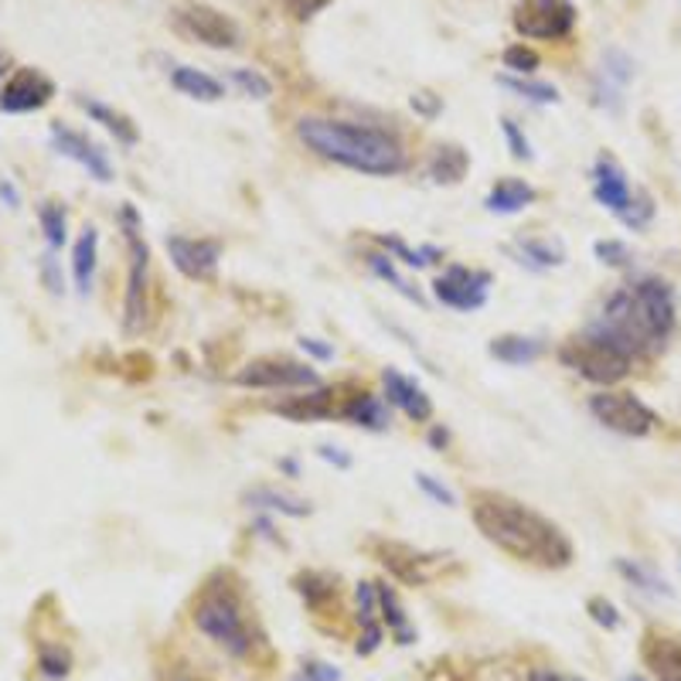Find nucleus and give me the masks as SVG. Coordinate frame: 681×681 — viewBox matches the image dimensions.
Here are the masks:
<instances>
[{
  "instance_id": "f3484780",
  "label": "nucleus",
  "mask_w": 681,
  "mask_h": 681,
  "mask_svg": "<svg viewBox=\"0 0 681 681\" xmlns=\"http://www.w3.org/2000/svg\"><path fill=\"white\" fill-rule=\"evenodd\" d=\"M382 385H385V399L403 409L413 422H426L433 419V403L430 395L422 392V385H416L413 379H406L399 368H385L382 372Z\"/></svg>"
},
{
  "instance_id": "39448f33",
  "label": "nucleus",
  "mask_w": 681,
  "mask_h": 681,
  "mask_svg": "<svg viewBox=\"0 0 681 681\" xmlns=\"http://www.w3.org/2000/svg\"><path fill=\"white\" fill-rule=\"evenodd\" d=\"M194 628L236 658H249L255 647L242 604L236 600L232 589H218V586L205 589L202 600L194 604Z\"/></svg>"
},
{
  "instance_id": "a19ab883",
  "label": "nucleus",
  "mask_w": 681,
  "mask_h": 681,
  "mask_svg": "<svg viewBox=\"0 0 681 681\" xmlns=\"http://www.w3.org/2000/svg\"><path fill=\"white\" fill-rule=\"evenodd\" d=\"M593 252H596V260L607 263V266H628L631 263V249H628V242H620V239H600L593 246Z\"/></svg>"
},
{
  "instance_id": "37998d69",
  "label": "nucleus",
  "mask_w": 681,
  "mask_h": 681,
  "mask_svg": "<svg viewBox=\"0 0 681 681\" xmlns=\"http://www.w3.org/2000/svg\"><path fill=\"white\" fill-rule=\"evenodd\" d=\"M586 610H589V617L600 623L604 631H617L620 628V613H617V607L610 604V600H604V596H593V600L586 604Z\"/></svg>"
},
{
  "instance_id": "13d9d810",
  "label": "nucleus",
  "mask_w": 681,
  "mask_h": 681,
  "mask_svg": "<svg viewBox=\"0 0 681 681\" xmlns=\"http://www.w3.org/2000/svg\"><path fill=\"white\" fill-rule=\"evenodd\" d=\"M628 681H644V678H641V674H634V678H628Z\"/></svg>"
},
{
  "instance_id": "3c124183",
  "label": "nucleus",
  "mask_w": 681,
  "mask_h": 681,
  "mask_svg": "<svg viewBox=\"0 0 681 681\" xmlns=\"http://www.w3.org/2000/svg\"><path fill=\"white\" fill-rule=\"evenodd\" d=\"M300 348H303L307 355L321 358V361H331V358H334V348L324 345V340H318V337H300Z\"/></svg>"
},
{
  "instance_id": "aec40b11",
  "label": "nucleus",
  "mask_w": 681,
  "mask_h": 681,
  "mask_svg": "<svg viewBox=\"0 0 681 681\" xmlns=\"http://www.w3.org/2000/svg\"><path fill=\"white\" fill-rule=\"evenodd\" d=\"M358 596V623H361V641L355 644V650L361 658L375 655L379 644H382V623H379V593H375V583H358L355 589Z\"/></svg>"
},
{
  "instance_id": "f257e3e1",
  "label": "nucleus",
  "mask_w": 681,
  "mask_h": 681,
  "mask_svg": "<svg viewBox=\"0 0 681 681\" xmlns=\"http://www.w3.org/2000/svg\"><path fill=\"white\" fill-rule=\"evenodd\" d=\"M470 515L477 531L511 559L538 565V570H565L573 562V542L565 531L515 498L477 491L470 498Z\"/></svg>"
},
{
  "instance_id": "72a5a7b5",
  "label": "nucleus",
  "mask_w": 681,
  "mask_h": 681,
  "mask_svg": "<svg viewBox=\"0 0 681 681\" xmlns=\"http://www.w3.org/2000/svg\"><path fill=\"white\" fill-rule=\"evenodd\" d=\"M368 266H372V273H375L379 279H385V283H389V287H392L395 294H403V297H406V300H413L416 307H426V297H422L416 287H409V283H406L399 273H395V266H392V260H389V255H382V252L368 255Z\"/></svg>"
},
{
  "instance_id": "4c0bfd02",
  "label": "nucleus",
  "mask_w": 681,
  "mask_h": 681,
  "mask_svg": "<svg viewBox=\"0 0 681 681\" xmlns=\"http://www.w3.org/2000/svg\"><path fill=\"white\" fill-rule=\"evenodd\" d=\"M229 79L252 99H270L273 96V82L263 72H255V69H232Z\"/></svg>"
},
{
  "instance_id": "423d86ee",
  "label": "nucleus",
  "mask_w": 681,
  "mask_h": 681,
  "mask_svg": "<svg viewBox=\"0 0 681 681\" xmlns=\"http://www.w3.org/2000/svg\"><path fill=\"white\" fill-rule=\"evenodd\" d=\"M120 225H123V239L130 249V276H127V300H123V331L140 334L147 327L151 314V290H147V270H151V249L140 236V215L133 205L120 208Z\"/></svg>"
},
{
  "instance_id": "f03ea898",
  "label": "nucleus",
  "mask_w": 681,
  "mask_h": 681,
  "mask_svg": "<svg viewBox=\"0 0 681 681\" xmlns=\"http://www.w3.org/2000/svg\"><path fill=\"white\" fill-rule=\"evenodd\" d=\"M593 327L617 337L637 358L658 355L674 331V290L661 276H641L604 303V314Z\"/></svg>"
},
{
  "instance_id": "9b49d317",
  "label": "nucleus",
  "mask_w": 681,
  "mask_h": 681,
  "mask_svg": "<svg viewBox=\"0 0 681 681\" xmlns=\"http://www.w3.org/2000/svg\"><path fill=\"white\" fill-rule=\"evenodd\" d=\"M488 287H491V273L485 270H467V266H450L443 276H437L433 294L443 307L453 310H480L488 303Z\"/></svg>"
},
{
  "instance_id": "603ef678",
  "label": "nucleus",
  "mask_w": 681,
  "mask_h": 681,
  "mask_svg": "<svg viewBox=\"0 0 681 681\" xmlns=\"http://www.w3.org/2000/svg\"><path fill=\"white\" fill-rule=\"evenodd\" d=\"M450 443V433L443 430V426H433V430H430V446L433 450H443Z\"/></svg>"
},
{
  "instance_id": "c9c22d12",
  "label": "nucleus",
  "mask_w": 681,
  "mask_h": 681,
  "mask_svg": "<svg viewBox=\"0 0 681 681\" xmlns=\"http://www.w3.org/2000/svg\"><path fill=\"white\" fill-rule=\"evenodd\" d=\"M379 242L395 255V260H403L406 266H416V270H422V266H430L437 255H440V249H433V246H426V249H409L399 236H379Z\"/></svg>"
},
{
  "instance_id": "864d4df0",
  "label": "nucleus",
  "mask_w": 681,
  "mask_h": 681,
  "mask_svg": "<svg viewBox=\"0 0 681 681\" xmlns=\"http://www.w3.org/2000/svg\"><path fill=\"white\" fill-rule=\"evenodd\" d=\"M0 198H4L11 208H17V188L11 181H0Z\"/></svg>"
},
{
  "instance_id": "e433bc0d",
  "label": "nucleus",
  "mask_w": 681,
  "mask_h": 681,
  "mask_svg": "<svg viewBox=\"0 0 681 681\" xmlns=\"http://www.w3.org/2000/svg\"><path fill=\"white\" fill-rule=\"evenodd\" d=\"M38 668H41L45 678H65L69 668H72V655H69L65 647H59V644H41V650H38Z\"/></svg>"
},
{
  "instance_id": "5701e85b",
  "label": "nucleus",
  "mask_w": 681,
  "mask_h": 681,
  "mask_svg": "<svg viewBox=\"0 0 681 681\" xmlns=\"http://www.w3.org/2000/svg\"><path fill=\"white\" fill-rule=\"evenodd\" d=\"M531 202H535V188L525 184V181H518V178H504V181H498V184L488 191V198H485L488 212H494V215H518V212H525Z\"/></svg>"
},
{
  "instance_id": "bb28decb",
  "label": "nucleus",
  "mask_w": 681,
  "mask_h": 681,
  "mask_svg": "<svg viewBox=\"0 0 681 681\" xmlns=\"http://www.w3.org/2000/svg\"><path fill=\"white\" fill-rule=\"evenodd\" d=\"M249 507H266V511H279V515L287 518H307L310 515V504L303 498H294V494H283L276 488H255V491H246L242 498Z\"/></svg>"
},
{
  "instance_id": "412c9836",
  "label": "nucleus",
  "mask_w": 681,
  "mask_h": 681,
  "mask_svg": "<svg viewBox=\"0 0 681 681\" xmlns=\"http://www.w3.org/2000/svg\"><path fill=\"white\" fill-rule=\"evenodd\" d=\"M96 260H99V232L93 229V225H85L82 236L72 246V276H75V290L82 297H89V290H93Z\"/></svg>"
},
{
  "instance_id": "bf43d9fd",
  "label": "nucleus",
  "mask_w": 681,
  "mask_h": 681,
  "mask_svg": "<svg viewBox=\"0 0 681 681\" xmlns=\"http://www.w3.org/2000/svg\"><path fill=\"white\" fill-rule=\"evenodd\" d=\"M297 681H303V678H297Z\"/></svg>"
},
{
  "instance_id": "cd10ccee",
  "label": "nucleus",
  "mask_w": 681,
  "mask_h": 681,
  "mask_svg": "<svg viewBox=\"0 0 681 681\" xmlns=\"http://www.w3.org/2000/svg\"><path fill=\"white\" fill-rule=\"evenodd\" d=\"M375 593H379L382 623L395 634V641H399V644H413L416 634H413V628H409V617H406V610H403V604H399V596H395V589H392L389 583H379Z\"/></svg>"
},
{
  "instance_id": "9d476101",
  "label": "nucleus",
  "mask_w": 681,
  "mask_h": 681,
  "mask_svg": "<svg viewBox=\"0 0 681 681\" xmlns=\"http://www.w3.org/2000/svg\"><path fill=\"white\" fill-rule=\"evenodd\" d=\"M246 389H318V372L290 358H255L236 375Z\"/></svg>"
},
{
  "instance_id": "c03bdc74",
  "label": "nucleus",
  "mask_w": 681,
  "mask_h": 681,
  "mask_svg": "<svg viewBox=\"0 0 681 681\" xmlns=\"http://www.w3.org/2000/svg\"><path fill=\"white\" fill-rule=\"evenodd\" d=\"M409 106L419 112L422 120H437V117H440V109H443V99H440L437 93H430V89H416V93L409 96Z\"/></svg>"
},
{
  "instance_id": "8fccbe9b",
  "label": "nucleus",
  "mask_w": 681,
  "mask_h": 681,
  "mask_svg": "<svg viewBox=\"0 0 681 681\" xmlns=\"http://www.w3.org/2000/svg\"><path fill=\"white\" fill-rule=\"evenodd\" d=\"M318 457L327 461V464H334V467H340V470L351 467V457H348L345 450H337V446H318Z\"/></svg>"
},
{
  "instance_id": "1a4fd4ad",
  "label": "nucleus",
  "mask_w": 681,
  "mask_h": 681,
  "mask_svg": "<svg viewBox=\"0 0 681 681\" xmlns=\"http://www.w3.org/2000/svg\"><path fill=\"white\" fill-rule=\"evenodd\" d=\"M511 24H515V32L525 38L555 41L576 27V8L570 0H518Z\"/></svg>"
},
{
  "instance_id": "393cba45",
  "label": "nucleus",
  "mask_w": 681,
  "mask_h": 681,
  "mask_svg": "<svg viewBox=\"0 0 681 681\" xmlns=\"http://www.w3.org/2000/svg\"><path fill=\"white\" fill-rule=\"evenodd\" d=\"M170 85H175L178 93L191 96V99H202V103H218L225 96V85L202 72V69H191V65H178L175 72H170Z\"/></svg>"
},
{
  "instance_id": "7c9ffc66",
  "label": "nucleus",
  "mask_w": 681,
  "mask_h": 681,
  "mask_svg": "<svg viewBox=\"0 0 681 681\" xmlns=\"http://www.w3.org/2000/svg\"><path fill=\"white\" fill-rule=\"evenodd\" d=\"M617 573L628 580L631 586H637V589H644V593H650V596H674V589L650 570V565H644V562H634V559H617Z\"/></svg>"
},
{
  "instance_id": "dca6fc26",
  "label": "nucleus",
  "mask_w": 681,
  "mask_h": 681,
  "mask_svg": "<svg viewBox=\"0 0 681 681\" xmlns=\"http://www.w3.org/2000/svg\"><path fill=\"white\" fill-rule=\"evenodd\" d=\"M593 194H596V202L610 208L613 215H623V208L631 205L634 191L628 184V175H623V167L610 154H600L593 164Z\"/></svg>"
},
{
  "instance_id": "4468645a",
  "label": "nucleus",
  "mask_w": 681,
  "mask_h": 681,
  "mask_svg": "<svg viewBox=\"0 0 681 681\" xmlns=\"http://www.w3.org/2000/svg\"><path fill=\"white\" fill-rule=\"evenodd\" d=\"M634 79V59L623 48H607L600 69L593 75V103L604 106L610 112H620L623 106V89Z\"/></svg>"
},
{
  "instance_id": "5fc2aeb1",
  "label": "nucleus",
  "mask_w": 681,
  "mask_h": 681,
  "mask_svg": "<svg viewBox=\"0 0 681 681\" xmlns=\"http://www.w3.org/2000/svg\"><path fill=\"white\" fill-rule=\"evenodd\" d=\"M11 72V55L4 51V48H0V79H4Z\"/></svg>"
},
{
  "instance_id": "ea45409f",
  "label": "nucleus",
  "mask_w": 681,
  "mask_h": 681,
  "mask_svg": "<svg viewBox=\"0 0 681 681\" xmlns=\"http://www.w3.org/2000/svg\"><path fill=\"white\" fill-rule=\"evenodd\" d=\"M501 62H504V69H511V72L531 75V72L538 69V55H535V48H528V45H507L504 55H501Z\"/></svg>"
},
{
  "instance_id": "58836bf2",
  "label": "nucleus",
  "mask_w": 681,
  "mask_h": 681,
  "mask_svg": "<svg viewBox=\"0 0 681 681\" xmlns=\"http://www.w3.org/2000/svg\"><path fill=\"white\" fill-rule=\"evenodd\" d=\"M628 229H644V225L655 218V202H650V194L647 191H634L631 198V205L623 208V215H617Z\"/></svg>"
},
{
  "instance_id": "4d7b16f0",
  "label": "nucleus",
  "mask_w": 681,
  "mask_h": 681,
  "mask_svg": "<svg viewBox=\"0 0 681 681\" xmlns=\"http://www.w3.org/2000/svg\"><path fill=\"white\" fill-rule=\"evenodd\" d=\"M178 681H205V678H178Z\"/></svg>"
},
{
  "instance_id": "49530a36",
  "label": "nucleus",
  "mask_w": 681,
  "mask_h": 681,
  "mask_svg": "<svg viewBox=\"0 0 681 681\" xmlns=\"http://www.w3.org/2000/svg\"><path fill=\"white\" fill-rule=\"evenodd\" d=\"M41 279H45L48 294H55V297H62V294H65L62 273H59V266H55V260H51V255H41Z\"/></svg>"
},
{
  "instance_id": "79ce46f5",
  "label": "nucleus",
  "mask_w": 681,
  "mask_h": 681,
  "mask_svg": "<svg viewBox=\"0 0 681 681\" xmlns=\"http://www.w3.org/2000/svg\"><path fill=\"white\" fill-rule=\"evenodd\" d=\"M501 133H504L507 147H511V157H515V160H531L528 136L518 130V123H515V120H501Z\"/></svg>"
},
{
  "instance_id": "0eeeda50",
  "label": "nucleus",
  "mask_w": 681,
  "mask_h": 681,
  "mask_svg": "<svg viewBox=\"0 0 681 681\" xmlns=\"http://www.w3.org/2000/svg\"><path fill=\"white\" fill-rule=\"evenodd\" d=\"M589 413L593 419L607 426L610 433L620 437H647L658 426V416L647 403H641L634 392H596L589 395Z\"/></svg>"
},
{
  "instance_id": "c85d7f7f",
  "label": "nucleus",
  "mask_w": 681,
  "mask_h": 681,
  "mask_svg": "<svg viewBox=\"0 0 681 681\" xmlns=\"http://www.w3.org/2000/svg\"><path fill=\"white\" fill-rule=\"evenodd\" d=\"M488 351L504 365H528V361H535L538 355H542V340L522 337V334H504V337L491 340Z\"/></svg>"
},
{
  "instance_id": "20e7f679",
  "label": "nucleus",
  "mask_w": 681,
  "mask_h": 681,
  "mask_svg": "<svg viewBox=\"0 0 681 681\" xmlns=\"http://www.w3.org/2000/svg\"><path fill=\"white\" fill-rule=\"evenodd\" d=\"M559 361L596 385H613V382L631 375L637 355L631 348H623L620 340L610 337L607 331L589 327L586 334L565 340V345L559 348Z\"/></svg>"
},
{
  "instance_id": "f8f14e48",
  "label": "nucleus",
  "mask_w": 681,
  "mask_h": 681,
  "mask_svg": "<svg viewBox=\"0 0 681 681\" xmlns=\"http://www.w3.org/2000/svg\"><path fill=\"white\" fill-rule=\"evenodd\" d=\"M167 255L175 270L188 279H215L222 242L218 239H188V236H167Z\"/></svg>"
},
{
  "instance_id": "473e14b6",
  "label": "nucleus",
  "mask_w": 681,
  "mask_h": 681,
  "mask_svg": "<svg viewBox=\"0 0 681 681\" xmlns=\"http://www.w3.org/2000/svg\"><path fill=\"white\" fill-rule=\"evenodd\" d=\"M522 255L528 260V266L535 270H549V266H562L565 263V249L562 242L552 239H522Z\"/></svg>"
},
{
  "instance_id": "c756f323",
  "label": "nucleus",
  "mask_w": 681,
  "mask_h": 681,
  "mask_svg": "<svg viewBox=\"0 0 681 681\" xmlns=\"http://www.w3.org/2000/svg\"><path fill=\"white\" fill-rule=\"evenodd\" d=\"M382 562H385V570L395 576V580H403V583H422L426 576H422V559L409 549V546H399V542H389V546H382Z\"/></svg>"
},
{
  "instance_id": "de8ad7c7",
  "label": "nucleus",
  "mask_w": 681,
  "mask_h": 681,
  "mask_svg": "<svg viewBox=\"0 0 681 681\" xmlns=\"http://www.w3.org/2000/svg\"><path fill=\"white\" fill-rule=\"evenodd\" d=\"M300 678L303 681H340V671L331 668V665H324V661H307Z\"/></svg>"
},
{
  "instance_id": "09e8293b",
  "label": "nucleus",
  "mask_w": 681,
  "mask_h": 681,
  "mask_svg": "<svg viewBox=\"0 0 681 681\" xmlns=\"http://www.w3.org/2000/svg\"><path fill=\"white\" fill-rule=\"evenodd\" d=\"M283 4L290 8V14L294 17H300V21H307V17H314L318 11H324L331 0H283Z\"/></svg>"
},
{
  "instance_id": "6ab92c4d",
  "label": "nucleus",
  "mask_w": 681,
  "mask_h": 681,
  "mask_svg": "<svg viewBox=\"0 0 681 681\" xmlns=\"http://www.w3.org/2000/svg\"><path fill=\"white\" fill-rule=\"evenodd\" d=\"M273 413L287 416L294 422H310V419L340 416V406H334V392L331 389H314V392L294 395V399H287V403H273Z\"/></svg>"
},
{
  "instance_id": "b1692460",
  "label": "nucleus",
  "mask_w": 681,
  "mask_h": 681,
  "mask_svg": "<svg viewBox=\"0 0 681 681\" xmlns=\"http://www.w3.org/2000/svg\"><path fill=\"white\" fill-rule=\"evenodd\" d=\"M340 419H348V422L361 426V430H372V433L389 430V413H385L379 395H372V392L351 395V399L340 406Z\"/></svg>"
},
{
  "instance_id": "7ed1b4c3",
  "label": "nucleus",
  "mask_w": 681,
  "mask_h": 681,
  "mask_svg": "<svg viewBox=\"0 0 681 681\" xmlns=\"http://www.w3.org/2000/svg\"><path fill=\"white\" fill-rule=\"evenodd\" d=\"M297 136L307 151H314L318 157L334 160L340 167H351L358 175L395 178L409 167V157L399 140L375 127H355L327 117H303L297 123Z\"/></svg>"
},
{
  "instance_id": "2eb2a0df",
  "label": "nucleus",
  "mask_w": 681,
  "mask_h": 681,
  "mask_svg": "<svg viewBox=\"0 0 681 681\" xmlns=\"http://www.w3.org/2000/svg\"><path fill=\"white\" fill-rule=\"evenodd\" d=\"M51 144H55V151H59L62 157H69L79 167L89 170L96 181H103V184L112 181V167H109L106 154L85 133H79V130H72L65 123H51Z\"/></svg>"
},
{
  "instance_id": "a211bd4d",
  "label": "nucleus",
  "mask_w": 681,
  "mask_h": 681,
  "mask_svg": "<svg viewBox=\"0 0 681 681\" xmlns=\"http://www.w3.org/2000/svg\"><path fill=\"white\" fill-rule=\"evenodd\" d=\"M641 658L658 681H681V637L650 631L641 644Z\"/></svg>"
},
{
  "instance_id": "f704fd0d",
  "label": "nucleus",
  "mask_w": 681,
  "mask_h": 681,
  "mask_svg": "<svg viewBox=\"0 0 681 681\" xmlns=\"http://www.w3.org/2000/svg\"><path fill=\"white\" fill-rule=\"evenodd\" d=\"M498 85H504V89L518 93L522 99H531V103H559V89L549 82H535V79H515V75H498Z\"/></svg>"
},
{
  "instance_id": "a878e982",
  "label": "nucleus",
  "mask_w": 681,
  "mask_h": 681,
  "mask_svg": "<svg viewBox=\"0 0 681 681\" xmlns=\"http://www.w3.org/2000/svg\"><path fill=\"white\" fill-rule=\"evenodd\" d=\"M467 167H470V157H467L464 147L443 144V147H437V154H433V160L426 170H430V178L437 184H461L464 175H467Z\"/></svg>"
},
{
  "instance_id": "6e6552de",
  "label": "nucleus",
  "mask_w": 681,
  "mask_h": 681,
  "mask_svg": "<svg viewBox=\"0 0 681 681\" xmlns=\"http://www.w3.org/2000/svg\"><path fill=\"white\" fill-rule=\"evenodd\" d=\"M170 24H175V32L181 38L208 45V48H236L242 38L239 24L229 14H222L212 4H198V0L170 11Z\"/></svg>"
},
{
  "instance_id": "a18cd8bd",
  "label": "nucleus",
  "mask_w": 681,
  "mask_h": 681,
  "mask_svg": "<svg viewBox=\"0 0 681 681\" xmlns=\"http://www.w3.org/2000/svg\"><path fill=\"white\" fill-rule=\"evenodd\" d=\"M416 485H419L426 494H430L437 504H446V507H453V504H457V494H453L446 485H440V480H433L430 474H416Z\"/></svg>"
},
{
  "instance_id": "4be33fe9",
  "label": "nucleus",
  "mask_w": 681,
  "mask_h": 681,
  "mask_svg": "<svg viewBox=\"0 0 681 681\" xmlns=\"http://www.w3.org/2000/svg\"><path fill=\"white\" fill-rule=\"evenodd\" d=\"M75 103H79L82 112H89V120H96L103 130H109V136H117V144L133 147L136 140H140L133 120L123 117V112H117L112 106H106V103H99V99H89V96H75Z\"/></svg>"
},
{
  "instance_id": "6e6d98bb",
  "label": "nucleus",
  "mask_w": 681,
  "mask_h": 681,
  "mask_svg": "<svg viewBox=\"0 0 681 681\" xmlns=\"http://www.w3.org/2000/svg\"><path fill=\"white\" fill-rule=\"evenodd\" d=\"M279 470H287L290 477H297V461H290V457H287V461H279Z\"/></svg>"
},
{
  "instance_id": "ddd939ff",
  "label": "nucleus",
  "mask_w": 681,
  "mask_h": 681,
  "mask_svg": "<svg viewBox=\"0 0 681 681\" xmlns=\"http://www.w3.org/2000/svg\"><path fill=\"white\" fill-rule=\"evenodd\" d=\"M55 96V82L38 69H17L0 85V112H35Z\"/></svg>"
},
{
  "instance_id": "2f4dec72",
  "label": "nucleus",
  "mask_w": 681,
  "mask_h": 681,
  "mask_svg": "<svg viewBox=\"0 0 681 681\" xmlns=\"http://www.w3.org/2000/svg\"><path fill=\"white\" fill-rule=\"evenodd\" d=\"M38 222H41V232H45V242L48 249H62L65 239H69V215L59 202H45L38 208Z\"/></svg>"
}]
</instances>
